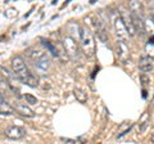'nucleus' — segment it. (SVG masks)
<instances>
[{"mask_svg": "<svg viewBox=\"0 0 154 144\" xmlns=\"http://www.w3.org/2000/svg\"><path fill=\"white\" fill-rule=\"evenodd\" d=\"M12 68H13V74L16 75L23 84L31 86V88H36L38 85V79L28 71L22 57H19V55L14 57L13 61H12Z\"/></svg>", "mask_w": 154, "mask_h": 144, "instance_id": "1", "label": "nucleus"}, {"mask_svg": "<svg viewBox=\"0 0 154 144\" xmlns=\"http://www.w3.org/2000/svg\"><path fill=\"white\" fill-rule=\"evenodd\" d=\"M80 40H81V46L88 57H93L95 54V41L93 37V33L90 32L89 28L85 26H80Z\"/></svg>", "mask_w": 154, "mask_h": 144, "instance_id": "2", "label": "nucleus"}, {"mask_svg": "<svg viewBox=\"0 0 154 144\" xmlns=\"http://www.w3.org/2000/svg\"><path fill=\"white\" fill-rule=\"evenodd\" d=\"M63 48L66 50L67 57H69V58L75 59V61H79L81 58V53H80V49H79V45H77V42L72 39V37H69V36L64 37Z\"/></svg>", "mask_w": 154, "mask_h": 144, "instance_id": "3", "label": "nucleus"}, {"mask_svg": "<svg viewBox=\"0 0 154 144\" xmlns=\"http://www.w3.org/2000/svg\"><path fill=\"white\" fill-rule=\"evenodd\" d=\"M5 135L9 139H13V140H19V139H23L26 136V130L23 127L19 126H8L5 129Z\"/></svg>", "mask_w": 154, "mask_h": 144, "instance_id": "4", "label": "nucleus"}, {"mask_svg": "<svg viewBox=\"0 0 154 144\" xmlns=\"http://www.w3.org/2000/svg\"><path fill=\"white\" fill-rule=\"evenodd\" d=\"M12 107L18 114H21V116H23V117H30L31 118V117L35 116V112H33L28 105H26L25 103H21L19 100H16Z\"/></svg>", "mask_w": 154, "mask_h": 144, "instance_id": "5", "label": "nucleus"}, {"mask_svg": "<svg viewBox=\"0 0 154 144\" xmlns=\"http://www.w3.org/2000/svg\"><path fill=\"white\" fill-rule=\"evenodd\" d=\"M130 21H131V25L134 27L135 32H140V33L145 32V26H144L143 18H141V16L139 13L130 12Z\"/></svg>", "mask_w": 154, "mask_h": 144, "instance_id": "6", "label": "nucleus"}, {"mask_svg": "<svg viewBox=\"0 0 154 144\" xmlns=\"http://www.w3.org/2000/svg\"><path fill=\"white\" fill-rule=\"evenodd\" d=\"M117 55L118 58L121 59V62L123 64L127 63V61L130 59V49L128 46L125 44V41H119L117 45Z\"/></svg>", "mask_w": 154, "mask_h": 144, "instance_id": "7", "label": "nucleus"}, {"mask_svg": "<svg viewBox=\"0 0 154 144\" xmlns=\"http://www.w3.org/2000/svg\"><path fill=\"white\" fill-rule=\"evenodd\" d=\"M139 70L143 74H148L154 70V59L150 57H141L140 62H139Z\"/></svg>", "mask_w": 154, "mask_h": 144, "instance_id": "8", "label": "nucleus"}, {"mask_svg": "<svg viewBox=\"0 0 154 144\" xmlns=\"http://www.w3.org/2000/svg\"><path fill=\"white\" fill-rule=\"evenodd\" d=\"M114 28H116V32H117V36L119 39H126L128 36V32L126 30V26H125L123 21L121 20V17L117 16L114 20Z\"/></svg>", "mask_w": 154, "mask_h": 144, "instance_id": "9", "label": "nucleus"}, {"mask_svg": "<svg viewBox=\"0 0 154 144\" xmlns=\"http://www.w3.org/2000/svg\"><path fill=\"white\" fill-rule=\"evenodd\" d=\"M94 26H95V30H96V33H98V37L103 42H107L108 41V32L105 30V27L103 26L102 21L99 20H94Z\"/></svg>", "mask_w": 154, "mask_h": 144, "instance_id": "10", "label": "nucleus"}, {"mask_svg": "<svg viewBox=\"0 0 154 144\" xmlns=\"http://www.w3.org/2000/svg\"><path fill=\"white\" fill-rule=\"evenodd\" d=\"M27 55L30 57L31 59H33V61L36 62L37 59H40L41 57H44L45 53H44V50H42L41 48L32 46V48H30V49H27Z\"/></svg>", "mask_w": 154, "mask_h": 144, "instance_id": "11", "label": "nucleus"}, {"mask_svg": "<svg viewBox=\"0 0 154 144\" xmlns=\"http://www.w3.org/2000/svg\"><path fill=\"white\" fill-rule=\"evenodd\" d=\"M35 66L40 71H48L49 70V67H50V59L48 58L46 55H44V57H41L40 59H37L35 62Z\"/></svg>", "mask_w": 154, "mask_h": 144, "instance_id": "12", "label": "nucleus"}, {"mask_svg": "<svg viewBox=\"0 0 154 144\" xmlns=\"http://www.w3.org/2000/svg\"><path fill=\"white\" fill-rule=\"evenodd\" d=\"M9 93H13L11 85H9V83H8L5 79L0 76V94L4 97L5 94H9Z\"/></svg>", "mask_w": 154, "mask_h": 144, "instance_id": "13", "label": "nucleus"}, {"mask_svg": "<svg viewBox=\"0 0 154 144\" xmlns=\"http://www.w3.org/2000/svg\"><path fill=\"white\" fill-rule=\"evenodd\" d=\"M41 42H42V45H44L46 49L51 53V55L58 57V52H57V45H55V42H51V41L45 40V39H41Z\"/></svg>", "mask_w": 154, "mask_h": 144, "instance_id": "14", "label": "nucleus"}, {"mask_svg": "<svg viewBox=\"0 0 154 144\" xmlns=\"http://www.w3.org/2000/svg\"><path fill=\"white\" fill-rule=\"evenodd\" d=\"M73 94H75L76 99L79 100L80 103H86V102H88V94H86L85 90H82V89H75Z\"/></svg>", "mask_w": 154, "mask_h": 144, "instance_id": "15", "label": "nucleus"}, {"mask_svg": "<svg viewBox=\"0 0 154 144\" xmlns=\"http://www.w3.org/2000/svg\"><path fill=\"white\" fill-rule=\"evenodd\" d=\"M63 144H84L82 139H62Z\"/></svg>", "mask_w": 154, "mask_h": 144, "instance_id": "16", "label": "nucleus"}, {"mask_svg": "<svg viewBox=\"0 0 154 144\" xmlns=\"http://www.w3.org/2000/svg\"><path fill=\"white\" fill-rule=\"evenodd\" d=\"M23 98H25L27 104H36L37 103V99L33 97V95H31V94H25V95H23Z\"/></svg>", "mask_w": 154, "mask_h": 144, "instance_id": "17", "label": "nucleus"}, {"mask_svg": "<svg viewBox=\"0 0 154 144\" xmlns=\"http://www.w3.org/2000/svg\"><path fill=\"white\" fill-rule=\"evenodd\" d=\"M146 52H148V54H150V55H149L150 58H154V44H152V42L148 41V44H146Z\"/></svg>", "mask_w": 154, "mask_h": 144, "instance_id": "18", "label": "nucleus"}, {"mask_svg": "<svg viewBox=\"0 0 154 144\" xmlns=\"http://www.w3.org/2000/svg\"><path fill=\"white\" fill-rule=\"evenodd\" d=\"M140 80H141V83H143L144 86H146L148 84H150V79H149V76L146 74H141Z\"/></svg>", "mask_w": 154, "mask_h": 144, "instance_id": "19", "label": "nucleus"}, {"mask_svg": "<svg viewBox=\"0 0 154 144\" xmlns=\"http://www.w3.org/2000/svg\"><path fill=\"white\" fill-rule=\"evenodd\" d=\"M152 18H153V21H154V11L152 12Z\"/></svg>", "mask_w": 154, "mask_h": 144, "instance_id": "20", "label": "nucleus"}, {"mask_svg": "<svg viewBox=\"0 0 154 144\" xmlns=\"http://www.w3.org/2000/svg\"><path fill=\"white\" fill-rule=\"evenodd\" d=\"M152 142H153V143H154V135H153V136H152Z\"/></svg>", "mask_w": 154, "mask_h": 144, "instance_id": "21", "label": "nucleus"}]
</instances>
